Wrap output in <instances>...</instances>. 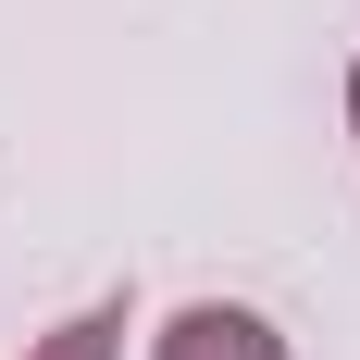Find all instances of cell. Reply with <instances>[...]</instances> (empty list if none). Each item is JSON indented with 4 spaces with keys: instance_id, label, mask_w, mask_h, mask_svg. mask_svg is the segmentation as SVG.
<instances>
[{
    "instance_id": "cell-1",
    "label": "cell",
    "mask_w": 360,
    "mask_h": 360,
    "mask_svg": "<svg viewBox=\"0 0 360 360\" xmlns=\"http://www.w3.org/2000/svg\"><path fill=\"white\" fill-rule=\"evenodd\" d=\"M149 360H286V335L261 323L249 298H186L174 323L149 335Z\"/></svg>"
},
{
    "instance_id": "cell-2",
    "label": "cell",
    "mask_w": 360,
    "mask_h": 360,
    "mask_svg": "<svg viewBox=\"0 0 360 360\" xmlns=\"http://www.w3.org/2000/svg\"><path fill=\"white\" fill-rule=\"evenodd\" d=\"M25 360H124V311L100 298V311H75V323H50V335H37Z\"/></svg>"
},
{
    "instance_id": "cell-3",
    "label": "cell",
    "mask_w": 360,
    "mask_h": 360,
    "mask_svg": "<svg viewBox=\"0 0 360 360\" xmlns=\"http://www.w3.org/2000/svg\"><path fill=\"white\" fill-rule=\"evenodd\" d=\"M348 137H360V63H348Z\"/></svg>"
}]
</instances>
